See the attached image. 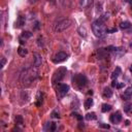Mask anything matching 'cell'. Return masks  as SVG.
Masks as SVG:
<instances>
[{"label":"cell","mask_w":132,"mask_h":132,"mask_svg":"<svg viewBox=\"0 0 132 132\" xmlns=\"http://www.w3.org/2000/svg\"><path fill=\"white\" fill-rule=\"evenodd\" d=\"M36 77H37L36 71H33L31 68H28V69H26L25 71L22 72V74H21V82H22L23 85L29 86L31 83H33L35 81Z\"/></svg>","instance_id":"obj_1"},{"label":"cell","mask_w":132,"mask_h":132,"mask_svg":"<svg viewBox=\"0 0 132 132\" xmlns=\"http://www.w3.org/2000/svg\"><path fill=\"white\" fill-rule=\"evenodd\" d=\"M92 30H93V33L95 34L96 37H102L106 33L104 22L101 20V19L94 21L93 24H92Z\"/></svg>","instance_id":"obj_2"},{"label":"cell","mask_w":132,"mask_h":132,"mask_svg":"<svg viewBox=\"0 0 132 132\" xmlns=\"http://www.w3.org/2000/svg\"><path fill=\"white\" fill-rule=\"evenodd\" d=\"M71 25H72V21L70 19H63V20L56 22L53 25V31L56 33H60V32L65 31L66 29H68Z\"/></svg>","instance_id":"obj_3"},{"label":"cell","mask_w":132,"mask_h":132,"mask_svg":"<svg viewBox=\"0 0 132 132\" xmlns=\"http://www.w3.org/2000/svg\"><path fill=\"white\" fill-rule=\"evenodd\" d=\"M72 83L78 89H82V88H84L87 85L88 80H87V78L85 77L84 74H80L79 73V74H75L74 77L72 78Z\"/></svg>","instance_id":"obj_4"},{"label":"cell","mask_w":132,"mask_h":132,"mask_svg":"<svg viewBox=\"0 0 132 132\" xmlns=\"http://www.w3.org/2000/svg\"><path fill=\"white\" fill-rule=\"evenodd\" d=\"M66 71H67V69H66L65 67H61V68H59L58 70H56V72H55L54 75H53V79H52L53 85H56V84H58V83H61V81H62V80L64 79V77H65Z\"/></svg>","instance_id":"obj_5"},{"label":"cell","mask_w":132,"mask_h":132,"mask_svg":"<svg viewBox=\"0 0 132 132\" xmlns=\"http://www.w3.org/2000/svg\"><path fill=\"white\" fill-rule=\"evenodd\" d=\"M67 58H68V55H67L66 53H64V52H59V53H57V54L54 56L53 62H54L55 64H59V63H61V62H64L65 60H67Z\"/></svg>","instance_id":"obj_6"},{"label":"cell","mask_w":132,"mask_h":132,"mask_svg":"<svg viewBox=\"0 0 132 132\" xmlns=\"http://www.w3.org/2000/svg\"><path fill=\"white\" fill-rule=\"evenodd\" d=\"M69 91V86L66 84H59L57 88V92L59 97H64Z\"/></svg>","instance_id":"obj_7"},{"label":"cell","mask_w":132,"mask_h":132,"mask_svg":"<svg viewBox=\"0 0 132 132\" xmlns=\"http://www.w3.org/2000/svg\"><path fill=\"white\" fill-rule=\"evenodd\" d=\"M121 121H122V116H121L120 111H117L110 116V122L112 124H119Z\"/></svg>","instance_id":"obj_8"},{"label":"cell","mask_w":132,"mask_h":132,"mask_svg":"<svg viewBox=\"0 0 132 132\" xmlns=\"http://www.w3.org/2000/svg\"><path fill=\"white\" fill-rule=\"evenodd\" d=\"M33 57H34V61H33V65L35 67H38L41 65V62H42V59H41V56L37 53H34L33 54Z\"/></svg>","instance_id":"obj_9"},{"label":"cell","mask_w":132,"mask_h":132,"mask_svg":"<svg viewBox=\"0 0 132 132\" xmlns=\"http://www.w3.org/2000/svg\"><path fill=\"white\" fill-rule=\"evenodd\" d=\"M31 36H32V33H31V32H29V31H25V32H23V33L21 34V36H20V42H21L22 45L25 43L26 40L29 39Z\"/></svg>","instance_id":"obj_10"},{"label":"cell","mask_w":132,"mask_h":132,"mask_svg":"<svg viewBox=\"0 0 132 132\" xmlns=\"http://www.w3.org/2000/svg\"><path fill=\"white\" fill-rule=\"evenodd\" d=\"M122 98H123L124 100H129V99L132 98V87H129V88L124 92Z\"/></svg>","instance_id":"obj_11"},{"label":"cell","mask_w":132,"mask_h":132,"mask_svg":"<svg viewBox=\"0 0 132 132\" xmlns=\"http://www.w3.org/2000/svg\"><path fill=\"white\" fill-rule=\"evenodd\" d=\"M24 24H25V17L20 16V17H19V19H18L17 23H16V28H21Z\"/></svg>","instance_id":"obj_12"},{"label":"cell","mask_w":132,"mask_h":132,"mask_svg":"<svg viewBox=\"0 0 132 132\" xmlns=\"http://www.w3.org/2000/svg\"><path fill=\"white\" fill-rule=\"evenodd\" d=\"M18 54L21 56V57H25V56L28 54V50L27 49H25V48H23V47H20L18 49Z\"/></svg>","instance_id":"obj_13"},{"label":"cell","mask_w":132,"mask_h":132,"mask_svg":"<svg viewBox=\"0 0 132 132\" xmlns=\"http://www.w3.org/2000/svg\"><path fill=\"white\" fill-rule=\"evenodd\" d=\"M121 72H122L121 68H120V67H116V69L114 70V72H112V74H111V79H112V80L117 79V78L119 77V75L121 74Z\"/></svg>","instance_id":"obj_14"},{"label":"cell","mask_w":132,"mask_h":132,"mask_svg":"<svg viewBox=\"0 0 132 132\" xmlns=\"http://www.w3.org/2000/svg\"><path fill=\"white\" fill-rule=\"evenodd\" d=\"M124 110H125L126 114L131 115L132 114V103H126L124 105Z\"/></svg>","instance_id":"obj_15"},{"label":"cell","mask_w":132,"mask_h":132,"mask_svg":"<svg viewBox=\"0 0 132 132\" xmlns=\"http://www.w3.org/2000/svg\"><path fill=\"white\" fill-rule=\"evenodd\" d=\"M93 3V0H81V6L82 7H89Z\"/></svg>","instance_id":"obj_16"},{"label":"cell","mask_w":132,"mask_h":132,"mask_svg":"<svg viewBox=\"0 0 132 132\" xmlns=\"http://www.w3.org/2000/svg\"><path fill=\"white\" fill-rule=\"evenodd\" d=\"M103 96L107 97V98L111 97L112 96V91L109 88H104V90H103Z\"/></svg>","instance_id":"obj_17"},{"label":"cell","mask_w":132,"mask_h":132,"mask_svg":"<svg viewBox=\"0 0 132 132\" xmlns=\"http://www.w3.org/2000/svg\"><path fill=\"white\" fill-rule=\"evenodd\" d=\"M59 1L64 8H68L71 5V0H59Z\"/></svg>","instance_id":"obj_18"},{"label":"cell","mask_w":132,"mask_h":132,"mask_svg":"<svg viewBox=\"0 0 132 132\" xmlns=\"http://www.w3.org/2000/svg\"><path fill=\"white\" fill-rule=\"evenodd\" d=\"M131 27V23L130 22H128V21H126V22H122L121 24H120V28L121 29H129Z\"/></svg>","instance_id":"obj_19"},{"label":"cell","mask_w":132,"mask_h":132,"mask_svg":"<svg viewBox=\"0 0 132 132\" xmlns=\"http://www.w3.org/2000/svg\"><path fill=\"white\" fill-rule=\"evenodd\" d=\"M92 105H93V99H92V98L86 99V101H85V108H86V109H89Z\"/></svg>","instance_id":"obj_20"},{"label":"cell","mask_w":132,"mask_h":132,"mask_svg":"<svg viewBox=\"0 0 132 132\" xmlns=\"http://www.w3.org/2000/svg\"><path fill=\"white\" fill-rule=\"evenodd\" d=\"M110 109H111V105L106 104V103H104V104L102 105V108H101L102 112H107V111H109Z\"/></svg>","instance_id":"obj_21"},{"label":"cell","mask_w":132,"mask_h":132,"mask_svg":"<svg viewBox=\"0 0 132 132\" xmlns=\"http://www.w3.org/2000/svg\"><path fill=\"white\" fill-rule=\"evenodd\" d=\"M86 119H87L88 121H90V120H95V119H96V115L94 114V112H89V114L86 115Z\"/></svg>","instance_id":"obj_22"},{"label":"cell","mask_w":132,"mask_h":132,"mask_svg":"<svg viewBox=\"0 0 132 132\" xmlns=\"http://www.w3.org/2000/svg\"><path fill=\"white\" fill-rule=\"evenodd\" d=\"M40 94H41V92H39V93H38V96H37V102H36V105H37V106H40V105L42 104V101H43V96L40 98Z\"/></svg>","instance_id":"obj_23"},{"label":"cell","mask_w":132,"mask_h":132,"mask_svg":"<svg viewBox=\"0 0 132 132\" xmlns=\"http://www.w3.org/2000/svg\"><path fill=\"white\" fill-rule=\"evenodd\" d=\"M47 126H48V129H49L50 131H55L56 128H57V126H56L55 123H48Z\"/></svg>","instance_id":"obj_24"},{"label":"cell","mask_w":132,"mask_h":132,"mask_svg":"<svg viewBox=\"0 0 132 132\" xmlns=\"http://www.w3.org/2000/svg\"><path fill=\"white\" fill-rule=\"evenodd\" d=\"M16 124L17 125H22L23 124V118H22V116H17L16 117Z\"/></svg>","instance_id":"obj_25"},{"label":"cell","mask_w":132,"mask_h":132,"mask_svg":"<svg viewBox=\"0 0 132 132\" xmlns=\"http://www.w3.org/2000/svg\"><path fill=\"white\" fill-rule=\"evenodd\" d=\"M37 45H38V47H43V39H42V37H38V39H37Z\"/></svg>","instance_id":"obj_26"},{"label":"cell","mask_w":132,"mask_h":132,"mask_svg":"<svg viewBox=\"0 0 132 132\" xmlns=\"http://www.w3.org/2000/svg\"><path fill=\"white\" fill-rule=\"evenodd\" d=\"M52 117H53V118H58V119L60 118L59 114H57V112H56V111H54V112H53V114H52Z\"/></svg>","instance_id":"obj_27"},{"label":"cell","mask_w":132,"mask_h":132,"mask_svg":"<svg viewBox=\"0 0 132 132\" xmlns=\"http://www.w3.org/2000/svg\"><path fill=\"white\" fill-rule=\"evenodd\" d=\"M4 64H5V58H2L1 59V64H0V68H3Z\"/></svg>","instance_id":"obj_28"},{"label":"cell","mask_w":132,"mask_h":132,"mask_svg":"<svg viewBox=\"0 0 132 132\" xmlns=\"http://www.w3.org/2000/svg\"><path fill=\"white\" fill-rule=\"evenodd\" d=\"M72 115H73V116H75V118H77L78 120H80V121H82V120H83V117H81L79 114H72Z\"/></svg>","instance_id":"obj_29"},{"label":"cell","mask_w":132,"mask_h":132,"mask_svg":"<svg viewBox=\"0 0 132 132\" xmlns=\"http://www.w3.org/2000/svg\"><path fill=\"white\" fill-rule=\"evenodd\" d=\"M99 127H101V128H105V129H108V128H109V125H106V124H99Z\"/></svg>","instance_id":"obj_30"},{"label":"cell","mask_w":132,"mask_h":132,"mask_svg":"<svg viewBox=\"0 0 132 132\" xmlns=\"http://www.w3.org/2000/svg\"><path fill=\"white\" fill-rule=\"evenodd\" d=\"M122 87H124V83H121V84H117V86H116V88H118V89H121Z\"/></svg>","instance_id":"obj_31"},{"label":"cell","mask_w":132,"mask_h":132,"mask_svg":"<svg viewBox=\"0 0 132 132\" xmlns=\"http://www.w3.org/2000/svg\"><path fill=\"white\" fill-rule=\"evenodd\" d=\"M117 84H118V82H117V81H114V82H112V84H111V86H112V87H116Z\"/></svg>","instance_id":"obj_32"},{"label":"cell","mask_w":132,"mask_h":132,"mask_svg":"<svg viewBox=\"0 0 132 132\" xmlns=\"http://www.w3.org/2000/svg\"><path fill=\"white\" fill-rule=\"evenodd\" d=\"M39 28V23L38 22H36V26H35V29H38Z\"/></svg>","instance_id":"obj_33"},{"label":"cell","mask_w":132,"mask_h":132,"mask_svg":"<svg viewBox=\"0 0 132 132\" xmlns=\"http://www.w3.org/2000/svg\"><path fill=\"white\" fill-rule=\"evenodd\" d=\"M36 1H37V0H29V2H30V3H35Z\"/></svg>","instance_id":"obj_34"},{"label":"cell","mask_w":132,"mask_h":132,"mask_svg":"<svg viewBox=\"0 0 132 132\" xmlns=\"http://www.w3.org/2000/svg\"><path fill=\"white\" fill-rule=\"evenodd\" d=\"M130 71H131V72H132V65H131V66H130Z\"/></svg>","instance_id":"obj_35"}]
</instances>
